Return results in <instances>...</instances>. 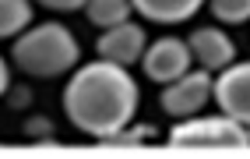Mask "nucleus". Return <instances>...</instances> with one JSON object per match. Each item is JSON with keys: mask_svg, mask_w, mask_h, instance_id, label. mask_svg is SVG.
Masks as SVG:
<instances>
[{"mask_svg": "<svg viewBox=\"0 0 250 159\" xmlns=\"http://www.w3.org/2000/svg\"><path fill=\"white\" fill-rule=\"evenodd\" d=\"M7 89H11V71H7V60L0 57V95H4Z\"/></svg>", "mask_w": 250, "mask_h": 159, "instance_id": "obj_15", "label": "nucleus"}, {"mask_svg": "<svg viewBox=\"0 0 250 159\" xmlns=\"http://www.w3.org/2000/svg\"><path fill=\"white\" fill-rule=\"evenodd\" d=\"M11 60L32 78H60L71 68H78L81 60V46L71 36V28H63L60 22H42L36 28L14 36L11 46Z\"/></svg>", "mask_w": 250, "mask_h": 159, "instance_id": "obj_2", "label": "nucleus"}, {"mask_svg": "<svg viewBox=\"0 0 250 159\" xmlns=\"http://www.w3.org/2000/svg\"><path fill=\"white\" fill-rule=\"evenodd\" d=\"M215 103L226 117L240 120L250 127V60L229 64L226 71H219L215 82Z\"/></svg>", "mask_w": 250, "mask_h": 159, "instance_id": "obj_6", "label": "nucleus"}, {"mask_svg": "<svg viewBox=\"0 0 250 159\" xmlns=\"http://www.w3.org/2000/svg\"><path fill=\"white\" fill-rule=\"evenodd\" d=\"M32 22V4L28 0H0V39L21 36Z\"/></svg>", "mask_w": 250, "mask_h": 159, "instance_id": "obj_11", "label": "nucleus"}, {"mask_svg": "<svg viewBox=\"0 0 250 159\" xmlns=\"http://www.w3.org/2000/svg\"><path fill=\"white\" fill-rule=\"evenodd\" d=\"M25 135H32V138L42 135V138H46V135H53V124H49L46 117H32V120L25 124Z\"/></svg>", "mask_w": 250, "mask_h": 159, "instance_id": "obj_14", "label": "nucleus"}, {"mask_svg": "<svg viewBox=\"0 0 250 159\" xmlns=\"http://www.w3.org/2000/svg\"><path fill=\"white\" fill-rule=\"evenodd\" d=\"M173 149H247L250 131L232 117H187L169 131Z\"/></svg>", "mask_w": 250, "mask_h": 159, "instance_id": "obj_3", "label": "nucleus"}, {"mask_svg": "<svg viewBox=\"0 0 250 159\" xmlns=\"http://www.w3.org/2000/svg\"><path fill=\"white\" fill-rule=\"evenodd\" d=\"M211 14L222 25H243L250 22V0H211Z\"/></svg>", "mask_w": 250, "mask_h": 159, "instance_id": "obj_12", "label": "nucleus"}, {"mask_svg": "<svg viewBox=\"0 0 250 159\" xmlns=\"http://www.w3.org/2000/svg\"><path fill=\"white\" fill-rule=\"evenodd\" d=\"M39 4L42 7H49V11H85V4H88V0H39Z\"/></svg>", "mask_w": 250, "mask_h": 159, "instance_id": "obj_13", "label": "nucleus"}, {"mask_svg": "<svg viewBox=\"0 0 250 159\" xmlns=\"http://www.w3.org/2000/svg\"><path fill=\"white\" fill-rule=\"evenodd\" d=\"M95 50L103 60L109 64H120V68H130V64H138L148 50V39H145V28L134 25V22H124V25H113L106 28L103 36H99Z\"/></svg>", "mask_w": 250, "mask_h": 159, "instance_id": "obj_7", "label": "nucleus"}, {"mask_svg": "<svg viewBox=\"0 0 250 159\" xmlns=\"http://www.w3.org/2000/svg\"><path fill=\"white\" fill-rule=\"evenodd\" d=\"M190 64H194L190 46L183 43V39H176V36L155 39L145 50V57H141L145 74L152 78V82H159V85H169V82H176V78H183V74L190 71Z\"/></svg>", "mask_w": 250, "mask_h": 159, "instance_id": "obj_5", "label": "nucleus"}, {"mask_svg": "<svg viewBox=\"0 0 250 159\" xmlns=\"http://www.w3.org/2000/svg\"><path fill=\"white\" fill-rule=\"evenodd\" d=\"M208 95H215V82H211V71H187L183 78H176V82H169L162 89V110L169 117H194L201 114Z\"/></svg>", "mask_w": 250, "mask_h": 159, "instance_id": "obj_4", "label": "nucleus"}, {"mask_svg": "<svg viewBox=\"0 0 250 159\" xmlns=\"http://www.w3.org/2000/svg\"><path fill=\"white\" fill-rule=\"evenodd\" d=\"M130 4L141 18L155 25H180V22H190L205 0H130Z\"/></svg>", "mask_w": 250, "mask_h": 159, "instance_id": "obj_9", "label": "nucleus"}, {"mask_svg": "<svg viewBox=\"0 0 250 159\" xmlns=\"http://www.w3.org/2000/svg\"><path fill=\"white\" fill-rule=\"evenodd\" d=\"M63 114L67 120L92 138H113L138 114V82L127 68L109 60H92L78 68L63 89Z\"/></svg>", "mask_w": 250, "mask_h": 159, "instance_id": "obj_1", "label": "nucleus"}, {"mask_svg": "<svg viewBox=\"0 0 250 159\" xmlns=\"http://www.w3.org/2000/svg\"><path fill=\"white\" fill-rule=\"evenodd\" d=\"M134 4L130 0H88L85 4V14L95 28H113V25H124L130 18Z\"/></svg>", "mask_w": 250, "mask_h": 159, "instance_id": "obj_10", "label": "nucleus"}, {"mask_svg": "<svg viewBox=\"0 0 250 159\" xmlns=\"http://www.w3.org/2000/svg\"><path fill=\"white\" fill-rule=\"evenodd\" d=\"M187 46L194 53V64H201L205 71H226L229 64L236 60V43H232L222 28H215V25L194 28Z\"/></svg>", "mask_w": 250, "mask_h": 159, "instance_id": "obj_8", "label": "nucleus"}]
</instances>
